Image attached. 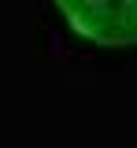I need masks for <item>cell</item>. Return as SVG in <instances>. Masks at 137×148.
<instances>
[{"instance_id":"cell-1","label":"cell","mask_w":137,"mask_h":148,"mask_svg":"<svg viewBox=\"0 0 137 148\" xmlns=\"http://www.w3.org/2000/svg\"><path fill=\"white\" fill-rule=\"evenodd\" d=\"M67 26L97 48H137V0H56Z\"/></svg>"}]
</instances>
